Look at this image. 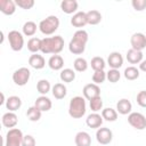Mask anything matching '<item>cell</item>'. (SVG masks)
<instances>
[{"instance_id":"obj_3","label":"cell","mask_w":146,"mask_h":146,"mask_svg":"<svg viewBox=\"0 0 146 146\" xmlns=\"http://www.w3.org/2000/svg\"><path fill=\"white\" fill-rule=\"evenodd\" d=\"M86 100L84 97L75 96L71 98L68 104V114L73 119H80L86 114Z\"/></svg>"},{"instance_id":"obj_25","label":"cell","mask_w":146,"mask_h":146,"mask_svg":"<svg viewBox=\"0 0 146 146\" xmlns=\"http://www.w3.org/2000/svg\"><path fill=\"white\" fill-rule=\"evenodd\" d=\"M51 92H52V96L56 99H63L66 96V94H67V89H66L65 84H63V83H56V84L52 86Z\"/></svg>"},{"instance_id":"obj_4","label":"cell","mask_w":146,"mask_h":146,"mask_svg":"<svg viewBox=\"0 0 146 146\" xmlns=\"http://www.w3.org/2000/svg\"><path fill=\"white\" fill-rule=\"evenodd\" d=\"M59 27V19L55 15H50L39 23V30L44 35H51Z\"/></svg>"},{"instance_id":"obj_29","label":"cell","mask_w":146,"mask_h":146,"mask_svg":"<svg viewBox=\"0 0 146 146\" xmlns=\"http://www.w3.org/2000/svg\"><path fill=\"white\" fill-rule=\"evenodd\" d=\"M36 24L33 22V21H27L26 23H24L22 30H23V34L26 35V36H32L35 34L36 32Z\"/></svg>"},{"instance_id":"obj_1","label":"cell","mask_w":146,"mask_h":146,"mask_svg":"<svg viewBox=\"0 0 146 146\" xmlns=\"http://www.w3.org/2000/svg\"><path fill=\"white\" fill-rule=\"evenodd\" d=\"M64 49V39L60 35L43 38L41 41V52L58 55Z\"/></svg>"},{"instance_id":"obj_24","label":"cell","mask_w":146,"mask_h":146,"mask_svg":"<svg viewBox=\"0 0 146 146\" xmlns=\"http://www.w3.org/2000/svg\"><path fill=\"white\" fill-rule=\"evenodd\" d=\"M48 66L54 71H59L64 66V59L60 55H52L48 59Z\"/></svg>"},{"instance_id":"obj_38","label":"cell","mask_w":146,"mask_h":146,"mask_svg":"<svg viewBox=\"0 0 146 146\" xmlns=\"http://www.w3.org/2000/svg\"><path fill=\"white\" fill-rule=\"evenodd\" d=\"M106 80V73L104 71H96L92 74V82L95 84H102Z\"/></svg>"},{"instance_id":"obj_21","label":"cell","mask_w":146,"mask_h":146,"mask_svg":"<svg viewBox=\"0 0 146 146\" xmlns=\"http://www.w3.org/2000/svg\"><path fill=\"white\" fill-rule=\"evenodd\" d=\"M22 106V99L18 96H10L6 100V108L9 112H16Z\"/></svg>"},{"instance_id":"obj_44","label":"cell","mask_w":146,"mask_h":146,"mask_svg":"<svg viewBox=\"0 0 146 146\" xmlns=\"http://www.w3.org/2000/svg\"><path fill=\"white\" fill-rule=\"evenodd\" d=\"M1 99H2V100L0 102V105H2V104L5 103V96H3V94H1Z\"/></svg>"},{"instance_id":"obj_11","label":"cell","mask_w":146,"mask_h":146,"mask_svg":"<svg viewBox=\"0 0 146 146\" xmlns=\"http://www.w3.org/2000/svg\"><path fill=\"white\" fill-rule=\"evenodd\" d=\"M83 97L86 99H88L89 102L94 98H97L100 96V88L98 87V84H95V83H88L83 87Z\"/></svg>"},{"instance_id":"obj_45","label":"cell","mask_w":146,"mask_h":146,"mask_svg":"<svg viewBox=\"0 0 146 146\" xmlns=\"http://www.w3.org/2000/svg\"><path fill=\"white\" fill-rule=\"evenodd\" d=\"M1 35L3 36V32H1ZM2 41H3V38H1V43H2Z\"/></svg>"},{"instance_id":"obj_31","label":"cell","mask_w":146,"mask_h":146,"mask_svg":"<svg viewBox=\"0 0 146 146\" xmlns=\"http://www.w3.org/2000/svg\"><path fill=\"white\" fill-rule=\"evenodd\" d=\"M50 89H51V86H50V82L48 80L42 79V80L38 81V83H36V90H38L39 94H41V96H46L50 91Z\"/></svg>"},{"instance_id":"obj_33","label":"cell","mask_w":146,"mask_h":146,"mask_svg":"<svg viewBox=\"0 0 146 146\" xmlns=\"http://www.w3.org/2000/svg\"><path fill=\"white\" fill-rule=\"evenodd\" d=\"M90 65H91V68L96 72V71H104V68L106 66V63H105V60H104L103 57L96 56V57H94L91 59Z\"/></svg>"},{"instance_id":"obj_37","label":"cell","mask_w":146,"mask_h":146,"mask_svg":"<svg viewBox=\"0 0 146 146\" xmlns=\"http://www.w3.org/2000/svg\"><path fill=\"white\" fill-rule=\"evenodd\" d=\"M121 78V73L119 72V70H115V68H111L107 73H106V79L112 82V83H116Z\"/></svg>"},{"instance_id":"obj_2","label":"cell","mask_w":146,"mask_h":146,"mask_svg":"<svg viewBox=\"0 0 146 146\" xmlns=\"http://www.w3.org/2000/svg\"><path fill=\"white\" fill-rule=\"evenodd\" d=\"M88 39L89 35L87 31L78 30L73 34V38L68 43V50L74 55H81L86 50V44L88 42Z\"/></svg>"},{"instance_id":"obj_14","label":"cell","mask_w":146,"mask_h":146,"mask_svg":"<svg viewBox=\"0 0 146 146\" xmlns=\"http://www.w3.org/2000/svg\"><path fill=\"white\" fill-rule=\"evenodd\" d=\"M1 122H2V125L3 127L9 128V129H13V128L16 127V124L18 122V117H17V115L14 112H7V113H5L2 115Z\"/></svg>"},{"instance_id":"obj_8","label":"cell","mask_w":146,"mask_h":146,"mask_svg":"<svg viewBox=\"0 0 146 146\" xmlns=\"http://www.w3.org/2000/svg\"><path fill=\"white\" fill-rule=\"evenodd\" d=\"M30 76H31V72L27 67H19L13 73V81L15 82V84L23 87L29 82Z\"/></svg>"},{"instance_id":"obj_40","label":"cell","mask_w":146,"mask_h":146,"mask_svg":"<svg viewBox=\"0 0 146 146\" xmlns=\"http://www.w3.org/2000/svg\"><path fill=\"white\" fill-rule=\"evenodd\" d=\"M131 5L137 11H143L146 9V0H132Z\"/></svg>"},{"instance_id":"obj_16","label":"cell","mask_w":146,"mask_h":146,"mask_svg":"<svg viewBox=\"0 0 146 146\" xmlns=\"http://www.w3.org/2000/svg\"><path fill=\"white\" fill-rule=\"evenodd\" d=\"M29 64H30L31 67H33L35 70H42L46 66V60H44L42 55L33 54L29 58Z\"/></svg>"},{"instance_id":"obj_23","label":"cell","mask_w":146,"mask_h":146,"mask_svg":"<svg viewBox=\"0 0 146 146\" xmlns=\"http://www.w3.org/2000/svg\"><path fill=\"white\" fill-rule=\"evenodd\" d=\"M127 60L130 64H140L143 62V52L135 50V49H129L127 51Z\"/></svg>"},{"instance_id":"obj_5","label":"cell","mask_w":146,"mask_h":146,"mask_svg":"<svg viewBox=\"0 0 146 146\" xmlns=\"http://www.w3.org/2000/svg\"><path fill=\"white\" fill-rule=\"evenodd\" d=\"M23 138H24V135L21 129L18 128L9 129L6 133L5 145L6 146H22Z\"/></svg>"},{"instance_id":"obj_12","label":"cell","mask_w":146,"mask_h":146,"mask_svg":"<svg viewBox=\"0 0 146 146\" xmlns=\"http://www.w3.org/2000/svg\"><path fill=\"white\" fill-rule=\"evenodd\" d=\"M107 64L110 65L111 68H115L119 70L122 65H123V57L120 52L117 51H113L108 55L107 57Z\"/></svg>"},{"instance_id":"obj_10","label":"cell","mask_w":146,"mask_h":146,"mask_svg":"<svg viewBox=\"0 0 146 146\" xmlns=\"http://www.w3.org/2000/svg\"><path fill=\"white\" fill-rule=\"evenodd\" d=\"M96 139L100 145H108L113 139V132L108 128H99L96 131Z\"/></svg>"},{"instance_id":"obj_39","label":"cell","mask_w":146,"mask_h":146,"mask_svg":"<svg viewBox=\"0 0 146 146\" xmlns=\"http://www.w3.org/2000/svg\"><path fill=\"white\" fill-rule=\"evenodd\" d=\"M15 3L23 9H31L34 6V0H15Z\"/></svg>"},{"instance_id":"obj_22","label":"cell","mask_w":146,"mask_h":146,"mask_svg":"<svg viewBox=\"0 0 146 146\" xmlns=\"http://www.w3.org/2000/svg\"><path fill=\"white\" fill-rule=\"evenodd\" d=\"M78 1L76 0H63L60 2V9L65 14H73L78 9Z\"/></svg>"},{"instance_id":"obj_15","label":"cell","mask_w":146,"mask_h":146,"mask_svg":"<svg viewBox=\"0 0 146 146\" xmlns=\"http://www.w3.org/2000/svg\"><path fill=\"white\" fill-rule=\"evenodd\" d=\"M71 24L74 27H83L84 25L88 24V19H87V13L84 11H78L75 13L72 18H71Z\"/></svg>"},{"instance_id":"obj_18","label":"cell","mask_w":146,"mask_h":146,"mask_svg":"<svg viewBox=\"0 0 146 146\" xmlns=\"http://www.w3.org/2000/svg\"><path fill=\"white\" fill-rule=\"evenodd\" d=\"M131 110H132V105H131L130 100L127 98H122L116 103V112L122 115L130 114Z\"/></svg>"},{"instance_id":"obj_26","label":"cell","mask_w":146,"mask_h":146,"mask_svg":"<svg viewBox=\"0 0 146 146\" xmlns=\"http://www.w3.org/2000/svg\"><path fill=\"white\" fill-rule=\"evenodd\" d=\"M87 19H88V24H90V25H97L102 21V14L98 10H96V9L89 10L87 13Z\"/></svg>"},{"instance_id":"obj_28","label":"cell","mask_w":146,"mask_h":146,"mask_svg":"<svg viewBox=\"0 0 146 146\" xmlns=\"http://www.w3.org/2000/svg\"><path fill=\"white\" fill-rule=\"evenodd\" d=\"M102 116L104 120H106L108 122H114L117 119V112L114 108L106 107V108L102 110Z\"/></svg>"},{"instance_id":"obj_36","label":"cell","mask_w":146,"mask_h":146,"mask_svg":"<svg viewBox=\"0 0 146 146\" xmlns=\"http://www.w3.org/2000/svg\"><path fill=\"white\" fill-rule=\"evenodd\" d=\"M89 105H90V108H91V111H92L94 113L99 112V111L103 108V99H102V97L99 96V97H97V98L91 99V100L89 102Z\"/></svg>"},{"instance_id":"obj_41","label":"cell","mask_w":146,"mask_h":146,"mask_svg":"<svg viewBox=\"0 0 146 146\" xmlns=\"http://www.w3.org/2000/svg\"><path fill=\"white\" fill-rule=\"evenodd\" d=\"M136 100H137V104H138L140 107H146V90L139 91V92L137 94Z\"/></svg>"},{"instance_id":"obj_17","label":"cell","mask_w":146,"mask_h":146,"mask_svg":"<svg viewBox=\"0 0 146 146\" xmlns=\"http://www.w3.org/2000/svg\"><path fill=\"white\" fill-rule=\"evenodd\" d=\"M34 106L38 110H40L41 112H47V111H49L51 108L52 103H51V100L47 96H40V97H38L35 99Z\"/></svg>"},{"instance_id":"obj_7","label":"cell","mask_w":146,"mask_h":146,"mask_svg":"<svg viewBox=\"0 0 146 146\" xmlns=\"http://www.w3.org/2000/svg\"><path fill=\"white\" fill-rule=\"evenodd\" d=\"M128 122L132 128L137 130H144L146 128V117L139 112H131L128 115Z\"/></svg>"},{"instance_id":"obj_9","label":"cell","mask_w":146,"mask_h":146,"mask_svg":"<svg viewBox=\"0 0 146 146\" xmlns=\"http://www.w3.org/2000/svg\"><path fill=\"white\" fill-rule=\"evenodd\" d=\"M130 43H131L132 49L141 51L143 49L146 48V35L144 33H140V32L133 33L130 38Z\"/></svg>"},{"instance_id":"obj_43","label":"cell","mask_w":146,"mask_h":146,"mask_svg":"<svg viewBox=\"0 0 146 146\" xmlns=\"http://www.w3.org/2000/svg\"><path fill=\"white\" fill-rule=\"evenodd\" d=\"M139 70L143 71V72H146V60H143V62L139 64Z\"/></svg>"},{"instance_id":"obj_13","label":"cell","mask_w":146,"mask_h":146,"mask_svg":"<svg viewBox=\"0 0 146 146\" xmlns=\"http://www.w3.org/2000/svg\"><path fill=\"white\" fill-rule=\"evenodd\" d=\"M103 116L98 113H91L87 116L86 119V123L89 128L91 129H99L100 125L103 124Z\"/></svg>"},{"instance_id":"obj_27","label":"cell","mask_w":146,"mask_h":146,"mask_svg":"<svg viewBox=\"0 0 146 146\" xmlns=\"http://www.w3.org/2000/svg\"><path fill=\"white\" fill-rule=\"evenodd\" d=\"M41 41H42V39L31 38L27 41V49H29V51H31L33 54H38V51H41Z\"/></svg>"},{"instance_id":"obj_6","label":"cell","mask_w":146,"mask_h":146,"mask_svg":"<svg viewBox=\"0 0 146 146\" xmlns=\"http://www.w3.org/2000/svg\"><path fill=\"white\" fill-rule=\"evenodd\" d=\"M8 41H9V44H10V48L14 50V51H19L23 49V46H24V36L21 32L16 31V30H13L8 33Z\"/></svg>"},{"instance_id":"obj_42","label":"cell","mask_w":146,"mask_h":146,"mask_svg":"<svg viewBox=\"0 0 146 146\" xmlns=\"http://www.w3.org/2000/svg\"><path fill=\"white\" fill-rule=\"evenodd\" d=\"M35 139L31 135H25L22 141V146H35Z\"/></svg>"},{"instance_id":"obj_34","label":"cell","mask_w":146,"mask_h":146,"mask_svg":"<svg viewBox=\"0 0 146 146\" xmlns=\"http://www.w3.org/2000/svg\"><path fill=\"white\" fill-rule=\"evenodd\" d=\"M123 74H124V78H125L127 80L133 81V80H136V79L139 78V70H138L137 67H135V66H128V67L124 70Z\"/></svg>"},{"instance_id":"obj_32","label":"cell","mask_w":146,"mask_h":146,"mask_svg":"<svg viewBox=\"0 0 146 146\" xmlns=\"http://www.w3.org/2000/svg\"><path fill=\"white\" fill-rule=\"evenodd\" d=\"M41 111L40 110H38L35 106H31V107H29L27 108V111H26V116H27V119L30 120V121H32V122H36V121H39L40 119H41Z\"/></svg>"},{"instance_id":"obj_20","label":"cell","mask_w":146,"mask_h":146,"mask_svg":"<svg viewBox=\"0 0 146 146\" xmlns=\"http://www.w3.org/2000/svg\"><path fill=\"white\" fill-rule=\"evenodd\" d=\"M74 141H75L76 146H90L91 145V137L86 131H79L75 135Z\"/></svg>"},{"instance_id":"obj_19","label":"cell","mask_w":146,"mask_h":146,"mask_svg":"<svg viewBox=\"0 0 146 146\" xmlns=\"http://www.w3.org/2000/svg\"><path fill=\"white\" fill-rule=\"evenodd\" d=\"M0 10L5 15H13L16 11V3L13 0H0Z\"/></svg>"},{"instance_id":"obj_30","label":"cell","mask_w":146,"mask_h":146,"mask_svg":"<svg viewBox=\"0 0 146 146\" xmlns=\"http://www.w3.org/2000/svg\"><path fill=\"white\" fill-rule=\"evenodd\" d=\"M59 78L63 82H72L74 81L75 79V72L72 70V68H64L60 71V74H59Z\"/></svg>"},{"instance_id":"obj_35","label":"cell","mask_w":146,"mask_h":146,"mask_svg":"<svg viewBox=\"0 0 146 146\" xmlns=\"http://www.w3.org/2000/svg\"><path fill=\"white\" fill-rule=\"evenodd\" d=\"M73 67L76 72H84L88 68V62L82 57H78L73 63Z\"/></svg>"}]
</instances>
